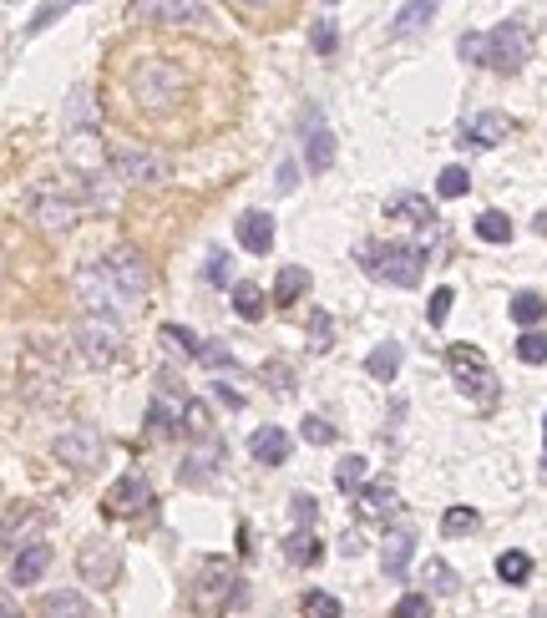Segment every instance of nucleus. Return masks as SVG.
<instances>
[{
    "label": "nucleus",
    "mask_w": 547,
    "mask_h": 618,
    "mask_svg": "<svg viewBox=\"0 0 547 618\" xmlns=\"http://www.w3.org/2000/svg\"><path fill=\"white\" fill-rule=\"evenodd\" d=\"M249 456L259 461V467H284L289 461V431L284 426H259L249 436Z\"/></svg>",
    "instance_id": "22"
},
{
    "label": "nucleus",
    "mask_w": 547,
    "mask_h": 618,
    "mask_svg": "<svg viewBox=\"0 0 547 618\" xmlns=\"http://www.w3.org/2000/svg\"><path fill=\"white\" fill-rule=\"evenodd\" d=\"M411 548H416V532L411 527H396L385 537V548H380V573L385 578H406L411 573Z\"/></svg>",
    "instance_id": "21"
},
{
    "label": "nucleus",
    "mask_w": 547,
    "mask_h": 618,
    "mask_svg": "<svg viewBox=\"0 0 547 618\" xmlns=\"http://www.w3.org/2000/svg\"><path fill=\"white\" fill-rule=\"evenodd\" d=\"M355 507H360L365 517H390V512L401 507L396 482H365V487H360V497H355Z\"/></svg>",
    "instance_id": "25"
},
{
    "label": "nucleus",
    "mask_w": 547,
    "mask_h": 618,
    "mask_svg": "<svg viewBox=\"0 0 547 618\" xmlns=\"http://www.w3.org/2000/svg\"><path fill=\"white\" fill-rule=\"evenodd\" d=\"M97 264L107 269V279H112V284H117L132 304H142V299H147L152 269H147V259H142V249H137V244H117V249H107Z\"/></svg>",
    "instance_id": "12"
},
{
    "label": "nucleus",
    "mask_w": 547,
    "mask_h": 618,
    "mask_svg": "<svg viewBox=\"0 0 547 618\" xmlns=\"http://www.w3.org/2000/svg\"><path fill=\"white\" fill-rule=\"evenodd\" d=\"M446 370H451V380L461 385V396H472V401H497L492 360H487L477 345H451V350H446Z\"/></svg>",
    "instance_id": "7"
},
{
    "label": "nucleus",
    "mask_w": 547,
    "mask_h": 618,
    "mask_svg": "<svg viewBox=\"0 0 547 618\" xmlns=\"http://www.w3.org/2000/svg\"><path fill=\"white\" fill-rule=\"evenodd\" d=\"M299 132H304V168L309 173H330V163H335V132L325 127V112L309 107L299 117Z\"/></svg>",
    "instance_id": "15"
},
{
    "label": "nucleus",
    "mask_w": 547,
    "mask_h": 618,
    "mask_svg": "<svg viewBox=\"0 0 547 618\" xmlns=\"http://www.w3.org/2000/svg\"><path fill=\"white\" fill-rule=\"evenodd\" d=\"M76 573H82L87 588H112L122 573V548L107 543V537H92V543H82V553H76Z\"/></svg>",
    "instance_id": "13"
},
{
    "label": "nucleus",
    "mask_w": 547,
    "mask_h": 618,
    "mask_svg": "<svg viewBox=\"0 0 547 618\" xmlns=\"http://www.w3.org/2000/svg\"><path fill=\"white\" fill-rule=\"evenodd\" d=\"M289 507H294V522H299V527L315 532V522H320V502H315V497H309V492H294Z\"/></svg>",
    "instance_id": "49"
},
{
    "label": "nucleus",
    "mask_w": 547,
    "mask_h": 618,
    "mask_svg": "<svg viewBox=\"0 0 547 618\" xmlns=\"http://www.w3.org/2000/svg\"><path fill=\"white\" fill-rule=\"evenodd\" d=\"M0 618H21V613H0Z\"/></svg>",
    "instance_id": "62"
},
{
    "label": "nucleus",
    "mask_w": 547,
    "mask_h": 618,
    "mask_svg": "<svg viewBox=\"0 0 547 618\" xmlns=\"http://www.w3.org/2000/svg\"><path fill=\"white\" fill-rule=\"evenodd\" d=\"M360 269H365L375 284L416 289L421 274H426V249H421V244H365V249H360Z\"/></svg>",
    "instance_id": "3"
},
{
    "label": "nucleus",
    "mask_w": 547,
    "mask_h": 618,
    "mask_svg": "<svg viewBox=\"0 0 547 618\" xmlns=\"http://www.w3.org/2000/svg\"><path fill=\"white\" fill-rule=\"evenodd\" d=\"M163 340H173V345H183L193 360H198V350H203V340L193 335V330H183V325H163Z\"/></svg>",
    "instance_id": "54"
},
{
    "label": "nucleus",
    "mask_w": 547,
    "mask_h": 618,
    "mask_svg": "<svg viewBox=\"0 0 547 618\" xmlns=\"http://www.w3.org/2000/svg\"><path fill=\"white\" fill-rule=\"evenodd\" d=\"M330 345H335V320L325 315V309H315V320H309V350L325 355Z\"/></svg>",
    "instance_id": "42"
},
{
    "label": "nucleus",
    "mask_w": 547,
    "mask_h": 618,
    "mask_svg": "<svg viewBox=\"0 0 547 618\" xmlns=\"http://www.w3.org/2000/svg\"><path fill=\"white\" fill-rule=\"evenodd\" d=\"M304 289H309V269L304 264H284L279 279H274V304H294Z\"/></svg>",
    "instance_id": "32"
},
{
    "label": "nucleus",
    "mask_w": 547,
    "mask_h": 618,
    "mask_svg": "<svg viewBox=\"0 0 547 618\" xmlns=\"http://www.w3.org/2000/svg\"><path fill=\"white\" fill-rule=\"evenodd\" d=\"M436 0H416V6H401L396 11V21H390V36H411V31H421L426 21H436Z\"/></svg>",
    "instance_id": "30"
},
{
    "label": "nucleus",
    "mask_w": 547,
    "mask_h": 618,
    "mask_svg": "<svg viewBox=\"0 0 547 618\" xmlns=\"http://www.w3.org/2000/svg\"><path fill=\"white\" fill-rule=\"evenodd\" d=\"M370 482V461L365 456H340V467H335V487L345 497H360V487Z\"/></svg>",
    "instance_id": "31"
},
{
    "label": "nucleus",
    "mask_w": 547,
    "mask_h": 618,
    "mask_svg": "<svg viewBox=\"0 0 547 618\" xmlns=\"http://www.w3.org/2000/svg\"><path fill=\"white\" fill-rule=\"evenodd\" d=\"M102 451H107V441H102V431L87 426V421L66 426V431L51 441V456L61 461V467H71V472H97V467H102Z\"/></svg>",
    "instance_id": "10"
},
{
    "label": "nucleus",
    "mask_w": 547,
    "mask_h": 618,
    "mask_svg": "<svg viewBox=\"0 0 547 618\" xmlns=\"http://www.w3.org/2000/svg\"><path fill=\"white\" fill-rule=\"evenodd\" d=\"M183 411H188V396H178L173 391V375H163V391L152 396V406H147V436L152 441L178 436L183 431Z\"/></svg>",
    "instance_id": "14"
},
{
    "label": "nucleus",
    "mask_w": 547,
    "mask_h": 618,
    "mask_svg": "<svg viewBox=\"0 0 547 618\" xmlns=\"http://www.w3.org/2000/svg\"><path fill=\"white\" fill-rule=\"evenodd\" d=\"M66 132H97V107H92L87 87H76L66 102Z\"/></svg>",
    "instance_id": "29"
},
{
    "label": "nucleus",
    "mask_w": 547,
    "mask_h": 618,
    "mask_svg": "<svg viewBox=\"0 0 547 618\" xmlns=\"http://www.w3.org/2000/svg\"><path fill=\"white\" fill-rule=\"evenodd\" d=\"M365 370H370L375 380H396V370H401V345H396V340L375 345V350L365 355Z\"/></svg>",
    "instance_id": "33"
},
{
    "label": "nucleus",
    "mask_w": 547,
    "mask_h": 618,
    "mask_svg": "<svg viewBox=\"0 0 547 618\" xmlns=\"http://www.w3.org/2000/svg\"><path fill=\"white\" fill-rule=\"evenodd\" d=\"M477 239H487V244H512V218L497 213V208L477 213Z\"/></svg>",
    "instance_id": "36"
},
{
    "label": "nucleus",
    "mask_w": 547,
    "mask_h": 618,
    "mask_svg": "<svg viewBox=\"0 0 547 618\" xmlns=\"http://www.w3.org/2000/svg\"><path fill=\"white\" fill-rule=\"evenodd\" d=\"M233 239H239L244 254H274V213L249 208L239 223H233Z\"/></svg>",
    "instance_id": "18"
},
{
    "label": "nucleus",
    "mask_w": 547,
    "mask_h": 618,
    "mask_svg": "<svg viewBox=\"0 0 547 618\" xmlns=\"http://www.w3.org/2000/svg\"><path fill=\"white\" fill-rule=\"evenodd\" d=\"M542 315H547V299H542V294L522 289V294L512 299V320H517L522 330H537V325H542Z\"/></svg>",
    "instance_id": "35"
},
{
    "label": "nucleus",
    "mask_w": 547,
    "mask_h": 618,
    "mask_svg": "<svg viewBox=\"0 0 547 618\" xmlns=\"http://www.w3.org/2000/svg\"><path fill=\"white\" fill-rule=\"evenodd\" d=\"M466 188H472V173L466 168H441V178H436L441 198H466Z\"/></svg>",
    "instance_id": "45"
},
{
    "label": "nucleus",
    "mask_w": 547,
    "mask_h": 618,
    "mask_svg": "<svg viewBox=\"0 0 547 618\" xmlns=\"http://www.w3.org/2000/svg\"><path fill=\"white\" fill-rule=\"evenodd\" d=\"M56 16H66V6H41V11H36V21H31V31H46Z\"/></svg>",
    "instance_id": "56"
},
{
    "label": "nucleus",
    "mask_w": 547,
    "mask_h": 618,
    "mask_svg": "<svg viewBox=\"0 0 547 618\" xmlns=\"http://www.w3.org/2000/svg\"><path fill=\"white\" fill-rule=\"evenodd\" d=\"M147 507H152V482L137 477V472L117 477L112 492H107V502H102L107 517H137V512H147Z\"/></svg>",
    "instance_id": "16"
},
{
    "label": "nucleus",
    "mask_w": 547,
    "mask_h": 618,
    "mask_svg": "<svg viewBox=\"0 0 547 618\" xmlns=\"http://www.w3.org/2000/svg\"><path fill=\"white\" fill-rule=\"evenodd\" d=\"M527 56H532V21L507 16L502 26L487 31V66H497V71H522Z\"/></svg>",
    "instance_id": "11"
},
{
    "label": "nucleus",
    "mask_w": 547,
    "mask_h": 618,
    "mask_svg": "<svg viewBox=\"0 0 547 618\" xmlns=\"http://www.w3.org/2000/svg\"><path fill=\"white\" fill-rule=\"evenodd\" d=\"M0 274H6V254H0Z\"/></svg>",
    "instance_id": "60"
},
{
    "label": "nucleus",
    "mask_w": 547,
    "mask_h": 618,
    "mask_svg": "<svg viewBox=\"0 0 547 618\" xmlns=\"http://www.w3.org/2000/svg\"><path fill=\"white\" fill-rule=\"evenodd\" d=\"M26 208H31V218L46 228V234H71V228L82 223L87 198H82V183H56V178H46V183L31 188Z\"/></svg>",
    "instance_id": "5"
},
{
    "label": "nucleus",
    "mask_w": 547,
    "mask_h": 618,
    "mask_svg": "<svg viewBox=\"0 0 547 618\" xmlns=\"http://www.w3.org/2000/svg\"><path fill=\"white\" fill-rule=\"evenodd\" d=\"M497 578H502L507 588L527 583V578H532V558H527V553H517V548H512V553H502V558H497Z\"/></svg>",
    "instance_id": "38"
},
{
    "label": "nucleus",
    "mask_w": 547,
    "mask_h": 618,
    "mask_svg": "<svg viewBox=\"0 0 547 618\" xmlns=\"http://www.w3.org/2000/svg\"><path fill=\"white\" fill-rule=\"evenodd\" d=\"M208 284L233 289V284H228V254H223V249H213V254H208Z\"/></svg>",
    "instance_id": "55"
},
{
    "label": "nucleus",
    "mask_w": 547,
    "mask_h": 618,
    "mask_svg": "<svg viewBox=\"0 0 547 618\" xmlns=\"http://www.w3.org/2000/svg\"><path fill=\"white\" fill-rule=\"evenodd\" d=\"M71 289H76V299H82L87 315H97V320H112V315H122V309H137V304H132V299H127L112 279H107V269H102V264L76 269Z\"/></svg>",
    "instance_id": "8"
},
{
    "label": "nucleus",
    "mask_w": 547,
    "mask_h": 618,
    "mask_svg": "<svg viewBox=\"0 0 547 618\" xmlns=\"http://www.w3.org/2000/svg\"><path fill=\"white\" fill-rule=\"evenodd\" d=\"M385 213H401V218H411V223L421 228V234H431V228H436V208H431L421 193H396V198L385 203Z\"/></svg>",
    "instance_id": "27"
},
{
    "label": "nucleus",
    "mask_w": 547,
    "mask_h": 618,
    "mask_svg": "<svg viewBox=\"0 0 547 618\" xmlns=\"http://www.w3.org/2000/svg\"><path fill=\"white\" fill-rule=\"evenodd\" d=\"M542 472H547V451H542Z\"/></svg>",
    "instance_id": "61"
},
{
    "label": "nucleus",
    "mask_w": 547,
    "mask_h": 618,
    "mask_svg": "<svg viewBox=\"0 0 547 618\" xmlns=\"http://www.w3.org/2000/svg\"><path fill=\"white\" fill-rule=\"evenodd\" d=\"M340 553H345V558L360 553V532H345V537H340Z\"/></svg>",
    "instance_id": "58"
},
{
    "label": "nucleus",
    "mask_w": 547,
    "mask_h": 618,
    "mask_svg": "<svg viewBox=\"0 0 547 618\" xmlns=\"http://www.w3.org/2000/svg\"><path fill=\"white\" fill-rule=\"evenodd\" d=\"M147 21H203V6H168V0H152V6H137Z\"/></svg>",
    "instance_id": "37"
},
{
    "label": "nucleus",
    "mask_w": 547,
    "mask_h": 618,
    "mask_svg": "<svg viewBox=\"0 0 547 618\" xmlns=\"http://www.w3.org/2000/svg\"><path fill=\"white\" fill-rule=\"evenodd\" d=\"M218 467H223V441L218 436H203V441H193V451L183 456V487H203V482H213L218 477Z\"/></svg>",
    "instance_id": "17"
},
{
    "label": "nucleus",
    "mask_w": 547,
    "mask_h": 618,
    "mask_svg": "<svg viewBox=\"0 0 547 618\" xmlns=\"http://www.w3.org/2000/svg\"><path fill=\"white\" fill-rule=\"evenodd\" d=\"M183 431H193V441L213 436V421H208V406H203V401H188V411H183Z\"/></svg>",
    "instance_id": "48"
},
{
    "label": "nucleus",
    "mask_w": 547,
    "mask_h": 618,
    "mask_svg": "<svg viewBox=\"0 0 547 618\" xmlns=\"http://www.w3.org/2000/svg\"><path fill=\"white\" fill-rule=\"evenodd\" d=\"M299 188V168L294 163H279V193H294Z\"/></svg>",
    "instance_id": "57"
},
{
    "label": "nucleus",
    "mask_w": 547,
    "mask_h": 618,
    "mask_svg": "<svg viewBox=\"0 0 547 618\" xmlns=\"http://www.w3.org/2000/svg\"><path fill=\"white\" fill-rule=\"evenodd\" d=\"M451 304H456V294H451V289L441 284V289L431 294V304H426V320H431V325H446V315H451Z\"/></svg>",
    "instance_id": "52"
},
{
    "label": "nucleus",
    "mask_w": 547,
    "mask_h": 618,
    "mask_svg": "<svg viewBox=\"0 0 547 618\" xmlns=\"http://www.w3.org/2000/svg\"><path fill=\"white\" fill-rule=\"evenodd\" d=\"M218 401H228V406H244V396L233 391V385H223V380H218Z\"/></svg>",
    "instance_id": "59"
},
{
    "label": "nucleus",
    "mask_w": 547,
    "mask_h": 618,
    "mask_svg": "<svg viewBox=\"0 0 547 618\" xmlns=\"http://www.w3.org/2000/svg\"><path fill=\"white\" fill-rule=\"evenodd\" d=\"M284 558H289L294 568H315V563L325 558V543H320V537L309 532V527H294L289 543H284Z\"/></svg>",
    "instance_id": "26"
},
{
    "label": "nucleus",
    "mask_w": 547,
    "mask_h": 618,
    "mask_svg": "<svg viewBox=\"0 0 547 618\" xmlns=\"http://www.w3.org/2000/svg\"><path fill=\"white\" fill-rule=\"evenodd\" d=\"M299 436H304L309 446H330V441H335V426H330L325 416H304V421H299Z\"/></svg>",
    "instance_id": "47"
},
{
    "label": "nucleus",
    "mask_w": 547,
    "mask_h": 618,
    "mask_svg": "<svg viewBox=\"0 0 547 618\" xmlns=\"http://www.w3.org/2000/svg\"><path fill=\"white\" fill-rule=\"evenodd\" d=\"M390 618H431V598H426V593H406Z\"/></svg>",
    "instance_id": "51"
},
{
    "label": "nucleus",
    "mask_w": 547,
    "mask_h": 618,
    "mask_svg": "<svg viewBox=\"0 0 547 618\" xmlns=\"http://www.w3.org/2000/svg\"><path fill=\"white\" fill-rule=\"evenodd\" d=\"M421 583H426L431 593H456V573H451L446 558H431V563L421 568Z\"/></svg>",
    "instance_id": "39"
},
{
    "label": "nucleus",
    "mask_w": 547,
    "mask_h": 618,
    "mask_svg": "<svg viewBox=\"0 0 547 618\" xmlns=\"http://www.w3.org/2000/svg\"><path fill=\"white\" fill-rule=\"evenodd\" d=\"M259 375L269 380V391H279V396H294V370H289L284 360H264V365H259Z\"/></svg>",
    "instance_id": "43"
},
{
    "label": "nucleus",
    "mask_w": 547,
    "mask_h": 618,
    "mask_svg": "<svg viewBox=\"0 0 547 618\" xmlns=\"http://www.w3.org/2000/svg\"><path fill=\"white\" fill-rule=\"evenodd\" d=\"M477 522H482L477 507H451V512L441 517V532H446V537H461V532H477Z\"/></svg>",
    "instance_id": "44"
},
{
    "label": "nucleus",
    "mask_w": 547,
    "mask_h": 618,
    "mask_svg": "<svg viewBox=\"0 0 547 618\" xmlns=\"http://www.w3.org/2000/svg\"><path fill=\"white\" fill-rule=\"evenodd\" d=\"M517 360L522 365H547V335L542 330H522L517 335Z\"/></svg>",
    "instance_id": "40"
},
{
    "label": "nucleus",
    "mask_w": 547,
    "mask_h": 618,
    "mask_svg": "<svg viewBox=\"0 0 547 618\" xmlns=\"http://www.w3.org/2000/svg\"><path fill=\"white\" fill-rule=\"evenodd\" d=\"M304 618H345V608H340V598L335 593H304Z\"/></svg>",
    "instance_id": "41"
},
{
    "label": "nucleus",
    "mask_w": 547,
    "mask_h": 618,
    "mask_svg": "<svg viewBox=\"0 0 547 618\" xmlns=\"http://www.w3.org/2000/svg\"><path fill=\"white\" fill-rule=\"evenodd\" d=\"M542 431H547V416H542Z\"/></svg>",
    "instance_id": "63"
},
{
    "label": "nucleus",
    "mask_w": 547,
    "mask_h": 618,
    "mask_svg": "<svg viewBox=\"0 0 547 618\" xmlns=\"http://www.w3.org/2000/svg\"><path fill=\"white\" fill-rule=\"evenodd\" d=\"M512 132H517V122H512L507 112H477L472 122L461 127V142H466V147H502Z\"/></svg>",
    "instance_id": "20"
},
{
    "label": "nucleus",
    "mask_w": 547,
    "mask_h": 618,
    "mask_svg": "<svg viewBox=\"0 0 547 618\" xmlns=\"http://www.w3.org/2000/svg\"><path fill=\"white\" fill-rule=\"evenodd\" d=\"M244 598H249V593H244V578L233 573L228 558H203V563H198V573H193V593H188L193 613L213 618V613L239 608Z\"/></svg>",
    "instance_id": "4"
},
{
    "label": "nucleus",
    "mask_w": 547,
    "mask_h": 618,
    "mask_svg": "<svg viewBox=\"0 0 547 618\" xmlns=\"http://www.w3.org/2000/svg\"><path fill=\"white\" fill-rule=\"evenodd\" d=\"M127 92H132V102L147 107V112H168V107L183 102L188 76H183L168 56H142V61H132V71H127Z\"/></svg>",
    "instance_id": "1"
},
{
    "label": "nucleus",
    "mask_w": 547,
    "mask_h": 618,
    "mask_svg": "<svg viewBox=\"0 0 547 618\" xmlns=\"http://www.w3.org/2000/svg\"><path fill=\"white\" fill-rule=\"evenodd\" d=\"M112 178L122 188H163V183H173V163L163 158V152L122 147V152H112Z\"/></svg>",
    "instance_id": "9"
},
{
    "label": "nucleus",
    "mask_w": 547,
    "mask_h": 618,
    "mask_svg": "<svg viewBox=\"0 0 547 618\" xmlns=\"http://www.w3.org/2000/svg\"><path fill=\"white\" fill-rule=\"evenodd\" d=\"M82 198H87V208L112 213V208L122 203V183H112V168H107V173H97V178H87V183H82Z\"/></svg>",
    "instance_id": "28"
},
{
    "label": "nucleus",
    "mask_w": 547,
    "mask_h": 618,
    "mask_svg": "<svg viewBox=\"0 0 547 618\" xmlns=\"http://www.w3.org/2000/svg\"><path fill=\"white\" fill-rule=\"evenodd\" d=\"M46 568H51V548H46V543H31V548L16 553V563H11V583H16V588H31V583H41Z\"/></svg>",
    "instance_id": "24"
},
{
    "label": "nucleus",
    "mask_w": 547,
    "mask_h": 618,
    "mask_svg": "<svg viewBox=\"0 0 547 618\" xmlns=\"http://www.w3.org/2000/svg\"><path fill=\"white\" fill-rule=\"evenodd\" d=\"M122 325L117 320H97V315H82L71 325V350L82 355L92 370H107V365H117L122 360Z\"/></svg>",
    "instance_id": "6"
},
{
    "label": "nucleus",
    "mask_w": 547,
    "mask_h": 618,
    "mask_svg": "<svg viewBox=\"0 0 547 618\" xmlns=\"http://www.w3.org/2000/svg\"><path fill=\"white\" fill-rule=\"evenodd\" d=\"M41 532H46V512L41 507H16V512L0 517V537H6L16 553L31 548V543H41Z\"/></svg>",
    "instance_id": "19"
},
{
    "label": "nucleus",
    "mask_w": 547,
    "mask_h": 618,
    "mask_svg": "<svg viewBox=\"0 0 547 618\" xmlns=\"http://www.w3.org/2000/svg\"><path fill=\"white\" fill-rule=\"evenodd\" d=\"M456 51H461V61L487 66V31H466V36L456 41Z\"/></svg>",
    "instance_id": "46"
},
{
    "label": "nucleus",
    "mask_w": 547,
    "mask_h": 618,
    "mask_svg": "<svg viewBox=\"0 0 547 618\" xmlns=\"http://www.w3.org/2000/svg\"><path fill=\"white\" fill-rule=\"evenodd\" d=\"M228 299H233V309H239L244 320H264V289H259V284L239 279V284L228 289Z\"/></svg>",
    "instance_id": "34"
},
{
    "label": "nucleus",
    "mask_w": 547,
    "mask_h": 618,
    "mask_svg": "<svg viewBox=\"0 0 547 618\" xmlns=\"http://www.w3.org/2000/svg\"><path fill=\"white\" fill-rule=\"evenodd\" d=\"M36 613L41 618H92V603L76 593V588H51V593H41Z\"/></svg>",
    "instance_id": "23"
},
{
    "label": "nucleus",
    "mask_w": 547,
    "mask_h": 618,
    "mask_svg": "<svg viewBox=\"0 0 547 618\" xmlns=\"http://www.w3.org/2000/svg\"><path fill=\"white\" fill-rule=\"evenodd\" d=\"M66 391V355L51 340H31L21 350V396L31 406H51Z\"/></svg>",
    "instance_id": "2"
},
{
    "label": "nucleus",
    "mask_w": 547,
    "mask_h": 618,
    "mask_svg": "<svg viewBox=\"0 0 547 618\" xmlns=\"http://www.w3.org/2000/svg\"><path fill=\"white\" fill-rule=\"evenodd\" d=\"M198 360L213 365V370H233V375H239V360H233V350H223V345H203Z\"/></svg>",
    "instance_id": "53"
},
{
    "label": "nucleus",
    "mask_w": 547,
    "mask_h": 618,
    "mask_svg": "<svg viewBox=\"0 0 547 618\" xmlns=\"http://www.w3.org/2000/svg\"><path fill=\"white\" fill-rule=\"evenodd\" d=\"M335 46H340L335 16H320V21H315V51H320V56H335Z\"/></svg>",
    "instance_id": "50"
}]
</instances>
